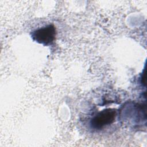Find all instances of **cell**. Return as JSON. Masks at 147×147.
Segmentation results:
<instances>
[{
	"instance_id": "obj_2",
	"label": "cell",
	"mask_w": 147,
	"mask_h": 147,
	"mask_svg": "<svg viewBox=\"0 0 147 147\" xmlns=\"http://www.w3.org/2000/svg\"><path fill=\"white\" fill-rule=\"evenodd\" d=\"M56 32L54 25L49 24L34 30L31 33L33 41L44 46H48L54 42Z\"/></svg>"
},
{
	"instance_id": "obj_1",
	"label": "cell",
	"mask_w": 147,
	"mask_h": 147,
	"mask_svg": "<svg viewBox=\"0 0 147 147\" xmlns=\"http://www.w3.org/2000/svg\"><path fill=\"white\" fill-rule=\"evenodd\" d=\"M117 115V111L114 109H106L97 113L91 119L90 125L92 128L101 130L112 124Z\"/></svg>"
}]
</instances>
